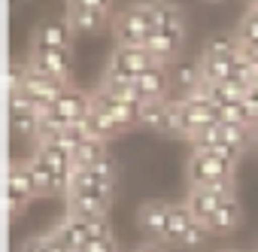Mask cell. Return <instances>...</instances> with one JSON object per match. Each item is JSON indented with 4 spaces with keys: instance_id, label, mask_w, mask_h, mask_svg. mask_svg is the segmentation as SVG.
<instances>
[{
    "instance_id": "1",
    "label": "cell",
    "mask_w": 258,
    "mask_h": 252,
    "mask_svg": "<svg viewBox=\"0 0 258 252\" xmlns=\"http://www.w3.org/2000/svg\"><path fill=\"white\" fill-rule=\"evenodd\" d=\"M155 31V7L152 4H134L112 19L115 46H143L146 37Z\"/></svg>"
},
{
    "instance_id": "2",
    "label": "cell",
    "mask_w": 258,
    "mask_h": 252,
    "mask_svg": "<svg viewBox=\"0 0 258 252\" xmlns=\"http://www.w3.org/2000/svg\"><path fill=\"white\" fill-rule=\"evenodd\" d=\"M234 164L213 155L210 149H191L188 155V188L195 185H216V182H234Z\"/></svg>"
},
{
    "instance_id": "3",
    "label": "cell",
    "mask_w": 258,
    "mask_h": 252,
    "mask_svg": "<svg viewBox=\"0 0 258 252\" xmlns=\"http://www.w3.org/2000/svg\"><path fill=\"white\" fill-rule=\"evenodd\" d=\"M64 19L73 25L76 34H97L103 25H109L115 19L109 0H70Z\"/></svg>"
},
{
    "instance_id": "4",
    "label": "cell",
    "mask_w": 258,
    "mask_h": 252,
    "mask_svg": "<svg viewBox=\"0 0 258 252\" xmlns=\"http://www.w3.org/2000/svg\"><path fill=\"white\" fill-rule=\"evenodd\" d=\"M112 201H115V185H100V188H88V192H70L67 195V216L100 219V216H109Z\"/></svg>"
},
{
    "instance_id": "5",
    "label": "cell",
    "mask_w": 258,
    "mask_h": 252,
    "mask_svg": "<svg viewBox=\"0 0 258 252\" xmlns=\"http://www.w3.org/2000/svg\"><path fill=\"white\" fill-rule=\"evenodd\" d=\"M237 198V188L234 182H216V185H195L188 188V198H185V207L195 213L198 222H207L225 201Z\"/></svg>"
},
{
    "instance_id": "6",
    "label": "cell",
    "mask_w": 258,
    "mask_h": 252,
    "mask_svg": "<svg viewBox=\"0 0 258 252\" xmlns=\"http://www.w3.org/2000/svg\"><path fill=\"white\" fill-rule=\"evenodd\" d=\"M91 112V94L70 85L61 97H55L49 106H46V115H52L55 121H61L64 128H70V124H82V118Z\"/></svg>"
},
{
    "instance_id": "7",
    "label": "cell",
    "mask_w": 258,
    "mask_h": 252,
    "mask_svg": "<svg viewBox=\"0 0 258 252\" xmlns=\"http://www.w3.org/2000/svg\"><path fill=\"white\" fill-rule=\"evenodd\" d=\"M40 198V185L31 173L28 161H13L10 164V216L19 219L28 207V201Z\"/></svg>"
},
{
    "instance_id": "8",
    "label": "cell",
    "mask_w": 258,
    "mask_h": 252,
    "mask_svg": "<svg viewBox=\"0 0 258 252\" xmlns=\"http://www.w3.org/2000/svg\"><path fill=\"white\" fill-rule=\"evenodd\" d=\"M73 25L67 19H43L31 34V52H52V49H70L73 46Z\"/></svg>"
},
{
    "instance_id": "9",
    "label": "cell",
    "mask_w": 258,
    "mask_h": 252,
    "mask_svg": "<svg viewBox=\"0 0 258 252\" xmlns=\"http://www.w3.org/2000/svg\"><path fill=\"white\" fill-rule=\"evenodd\" d=\"M91 106H97V109H103L121 131H127V128H134V124H140V106L143 103H137V100H121V97H109V94H103V91H91Z\"/></svg>"
},
{
    "instance_id": "10",
    "label": "cell",
    "mask_w": 258,
    "mask_h": 252,
    "mask_svg": "<svg viewBox=\"0 0 258 252\" xmlns=\"http://www.w3.org/2000/svg\"><path fill=\"white\" fill-rule=\"evenodd\" d=\"M31 70L37 73H46V76H55L67 85H73V52L70 49H52V52H31V61H28Z\"/></svg>"
},
{
    "instance_id": "11",
    "label": "cell",
    "mask_w": 258,
    "mask_h": 252,
    "mask_svg": "<svg viewBox=\"0 0 258 252\" xmlns=\"http://www.w3.org/2000/svg\"><path fill=\"white\" fill-rule=\"evenodd\" d=\"M67 88H70L67 82H61V79H55V76H46V73H37V70L28 67V73H25V79H22V85H19L16 91L34 97V100L43 106V112H46V106H49L55 97H61Z\"/></svg>"
},
{
    "instance_id": "12",
    "label": "cell",
    "mask_w": 258,
    "mask_h": 252,
    "mask_svg": "<svg viewBox=\"0 0 258 252\" xmlns=\"http://www.w3.org/2000/svg\"><path fill=\"white\" fill-rule=\"evenodd\" d=\"M170 207H173V204H167V201H161V198H152V201L140 204V210H137V228L146 234L149 243H161V240H164V228H167Z\"/></svg>"
},
{
    "instance_id": "13",
    "label": "cell",
    "mask_w": 258,
    "mask_h": 252,
    "mask_svg": "<svg viewBox=\"0 0 258 252\" xmlns=\"http://www.w3.org/2000/svg\"><path fill=\"white\" fill-rule=\"evenodd\" d=\"M158 61L143 49V46H115L112 49V55H109V61H106V67L109 70H118V73H124V76H143L149 67H155Z\"/></svg>"
},
{
    "instance_id": "14",
    "label": "cell",
    "mask_w": 258,
    "mask_h": 252,
    "mask_svg": "<svg viewBox=\"0 0 258 252\" xmlns=\"http://www.w3.org/2000/svg\"><path fill=\"white\" fill-rule=\"evenodd\" d=\"M170 67L164 64H155L149 67L143 76H137V94H140V103L146 100H170Z\"/></svg>"
},
{
    "instance_id": "15",
    "label": "cell",
    "mask_w": 258,
    "mask_h": 252,
    "mask_svg": "<svg viewBox=\"0 0 258 252\" xmlns=\"http://www.w3.org/2000/svg\"><path fill=\"white\" fill-rule=\"evenodd\" d=\"M49 234H52L61 246H67L70 252H82L85 243H88L85 219H76V216H61V219L49 228Z\"/></svg>"
},
{
    "instance_id": "16",
    "label": "cell",
    "mask_w": 258,
    "mask_h": 252,
    "mask_svg": "<svg viewBox=\"0 0 258 252\" xmlns=\"http://www.w3.org/2000/svg\"><path fill=\"white\" fill-rule=\"evenodd\" d=\"M240 222H243V207H240L237 198H231V201H225L204 225H207V231H210L213 237H228V234H234V231L240 228Z\"/></svg>"
},
{
    "instance_id": "17",
    "label": "cell",
    "mask_w": 258,
    "mask_h": 252,
    "mask_svg": "<svg viewBox=\"0 0 258 252\" xmlns=\"http://www.w3.org/2000/svg\"><path fill=\"white\" fill-rule=\"evenodd\" d=\"M170 85L176 91H182V97H188L191 91H198L204 85V73H201V61H188L179 58L170 64Z\"/></svg>"
},
{
    "instance_id": "18",
    "label": "cell",
    "mask_w": 258,
    "mask_h": 252,
    "mask_svg": "<svg viewBox=\"0 0 258 252\" xmlns=\"http://www.w3.org/2000/svg\"><path fill=\"white\" fill-rule=\"evenodd\" d=\"M152 7H155V28H161L173 40L185 43V13L176 4H152Z\"/></svg>"
},
{
    "instance_id": "19",
    "label": "cell",
    "mask_w": 258,
    "mask_h": 252,
    "mask_svg": "<svg viewBox=\"0 0 258 252\" xmlns=\"http://www.w3.org/2000/svg\"><path fill=\"white\" fill-rule=\"evenodd\" d=\"M82 128H85V134H88L91 140H100V143H109L112 137L121 134L118 124H115L103 109H97V106H91V112L82 118Z\"/></svg>"
},
{
    "instance_id": "20",
    "label": "cell",
    "mask_w": 258,
    "mask_h": 252,
    "mask_svg": "<svg viewBox=\"0 0 258 252\" xmlns=\"http://www.w3.org/2000/svg\"><path fill=\"white\" fill-rule=\"evenodd\" d=\"M198 219H195V213L185 207V204H173L170 207V216H167V228H164V246H173L191 225H195Z\"/></svg>"
},
{
    "instance_id": "21",
    "label": "cell",
    "mask_w": 258,
    "mask_h": 252,
    "mask_svg": "<svg viewBox=\"0 0 258 252\" xmlns=\"http://www.w3.org/2000/svg\"><path fill=\"white\" fill-rule=\"evenodd\" d=\"M167 137H176V140H195V128H191V121L182 109V100H170V112H167V121H164V131Z\"/></svg>"
},
{
    "instance_id": "22",
    "label": "cell",
    "mask_w": 258,
    "mask_h": 252,
    "mask_svg": "<svg viewBox=\"0 0 258 252\" xmlns=\"http://www.w3.org/2000/svg\"><path fill=\"white\" fill-rule=\"evenodd\" d=\"M234 55H240V40L234 37V31L207 37V43L201 49V58H234Z\"/></svg>"
},
{
    "instance_id": "23",
    "label": "cell",
    "mask_w": 258,
    "mask_h": 252,
    "mask_svg": "<svg viewBox=\"0 0 258 252\" xmlns=\"http://www.w3.org/2000/svg\"><path fill=\"white\" fill-rule=\"evenodd\" d=\"M167 112H170V100H146L140 106V124L149 131H164V121H167Z\"/></svg>"
},
{
    "instance_id": "24",
    "label": "cell",
    "mask_w": 258,
    "mask_h": 252,
    "mask_svg": "<svg viewBox=\"0 0 258 252\" xmlns=\"http://www.w3.org/2000/svg\"><path fill=\"white\" fill-rule=\"evenodd\" d=\"M234 58H237V55H234ZM234 58H198V61H201L204 82H207V85L228 82V79H231V70H234Z\"/></svg>"
},
{
    "instance_id": "25",
    "label": "cell",
    "mask_w": 258,
    "mask_h": 252,
    "mask_svg": "<svg viewBox=\"0 0 258 252\" xmlns=\"http://www.w3.org/2000/svg\"><path fill=\"white\" fill-rule=\"evenodd\" d=\"M103 158H109V152H106V143H100V140H85L76 152H73V167L76 170H82V167H94V164H100Z\"/></svg>"
},
{
    "instance_id": "26",
    "label": "cell",
    "mask_w": 258,
    "mask_h": 252,
    "mask_svg": "<svg viewBox=\"0 0 258 252\" xmlns=\"http://www.w3.org/2000/svg\"><path fill=\"white\" fill-rule=\"evenodd\" d=\"M234 37L240 40V46H255V43H258V13H255L252 7H249V10L243 13V19L237 22Z\"/></svg>"
},
{
    "instance_id": "27",
    "label": "cell",
    "mask_w": 258,
    "mask_h": 252,
    "mask_svg": "<svg viewBox=\"0 0 258 252\" xmlns=\"http://www.w3.org/2000/svg\"><path fill=\"white\" fill-rule=\"evenodd\" d=\"M28 164H31V173H34L37 185H40V195H61V188H58V176H55L46 164H40L34 155L28 158Z\"/></svg>"
},
{
    "instance_id": "28",
    "label": "cell",
    "mask_w": 258,
    "mask_h": 252,
    "mask_svg": "<svg viewBox=\"0 0 258 252\" xmlns=\"http://www.w3.org/2000/svg\"><path fill=\"white\" fill-rule=\"evenodd\" d=\"M191 143H195V149H213V146H219L222 143V118L204 124V128H198V134H195Z\"/></svg>"
},
{
    "instance_id": "29",
    "label": "cell",
    "mask_w": 258,
    "mask_h": 252,
    "mask_svg": "<svg viewBox=\"0 0 258 252\" xmlns=\"http://www.w3.org/2000/svg\"><path fill=\"white\" fill-rule=\"evenodd\" d=\"M222 140L231 143L234 149L246 152V146L252 143V131H249V128H240V124H228V121H222Z\"/></svg>"
},
{
    "instance_id": "30",
    "label": "cell",
    "mask_w": 258,
    "mask_h": 252,
    "mask_svg": "<svg viewBox=\"0 0 258 252\" xmlns=\"http://www.w3.org/2000/svg\"><path fill=\"white\" fill-rule=\"evenodd\" d=\"M207 237H213V234L207 231V225H204V222H195L173 246H176V249H201V246L207 243Z\"/></svg>"
},
{
    "instance_id": "31",
    "label": "cell",
    "mask_w": 258,
    "mask_h": 252,
    "mask_svg": "<svg viewBox=\"0 0 258 252\" xmlns=\"http://www.w3.org/2000/svg\"><path fill=\"white\" fill-rule=\"evenodd\" d=\"M22 252H70V249H67V246H61V243L46 231V234H37V237L25 240Z\"/></svg>"
},
{
    "instance_id": "32",
    "label": "cell",
    "mask_w": 258,
    "mask_h": 252,
    "mask_svg": "<svg viewBox=\"0 0 258 252\" xmlns=\"http://www.w3.org/2000/svg\"><path fill=\"white\" fill-rule=\"evenodd\" d=\"M40 115H43V112H31V115H13V131H16V134H25V137H37Z\"/></svg>"
},
{
    "instance_id": "33",
    "label": "cell",
    "mask_w": 258,
    "mask_h": 252,
    "mask_svg": "<svg viewBox=\"0 0 258 252\" xmlns=\"http://www.w3.org/2000/svg\"><path fill=\"white\" fill-rule=\"evenodd\" d=\"M85 228H88V240H106V237H115V234H112V222H109V216L85 219Z\"/></svg>"
},
{
    "instance_id": "34",
    "label": "cell",
    "mask_w": 258,
    "mask_h": 252,
    "mask_svg": "<svg viewBox=\"0 0 258 252\" xmlns=\"http://www.w3.org/2000/svg\"><path fill=\"white\" fill-rule=\"evenodd\" d=\"M243 109H246V118H249V128L255 131L258 128V91L249 88L246 97H243Z\"/></svg>"
},
{
    "instance_id": "35",
    "label": "cell",
    "mask_w": 258,
    "mask_h": 252,
    "mask_svg": "<svg viewBox=\"0 0 258 252\" xmlns=\"http://www.w3.org/2000/svg\"><path fill=\"white\" fill-rule=\"evenodd\" d=\"M82 252H118V246H115V237H106V240H88Z\"/></svg>"
},
{
    "instance_id": "36",
    "label": "cell",
    "mask_w": 258,
    "mask_h": 252,
    "mask_svg": "<svg viewBox=\"0 0 258 252\" xmlns=\"http://www.w3.org/2000/svg\"><path fill=\"white\" fill-rule=\"evenodd\" d=\"M134 252H167V246H164V243H143V246L134 249Z\"/></svg>"
},
{
    "instance_id": "37",
    "label": "cell",
    "mask_w": 258,
    "mask_h": 252,
    "mask_svg": "<svg viewBox=\"0 0 258 252\" xmlns=\"http://www.w3.org/2000/svg\"><path fill=\"white\" fill-rule=\"evenodd\" d=\"M252 140H255V146H258V128H255V131H252Z\"/></svg>"
},
{
    "instance_id": "38",
    "label": "cell",
    "mask_w": 258,
    "mask_h": 252,
    "mask_svg": "<svg viewBox=\"0 0 258 252\" xmlns=\"http://www.w3.org/2000/svg\"><path fill=\"white\" fill-rule=\"evenodd\" d=\"M252 88H255V91H258V76H255V85H252Z\"/></svg>"
},
{
    "instance_id": "39",
    "label": "cell",
    "mask_w": 258,
    "mask_h": 252,
    "mask_svg": "<svg viewBox=\"0 0 258 252\" xmlns=\"http://www.w3.org/2000/svg\"><path fill=\"white\" fill-rule=\"evenodd\" d=\"M219 252H237V249H219Z\"/></svg>"
}]
</instances>
